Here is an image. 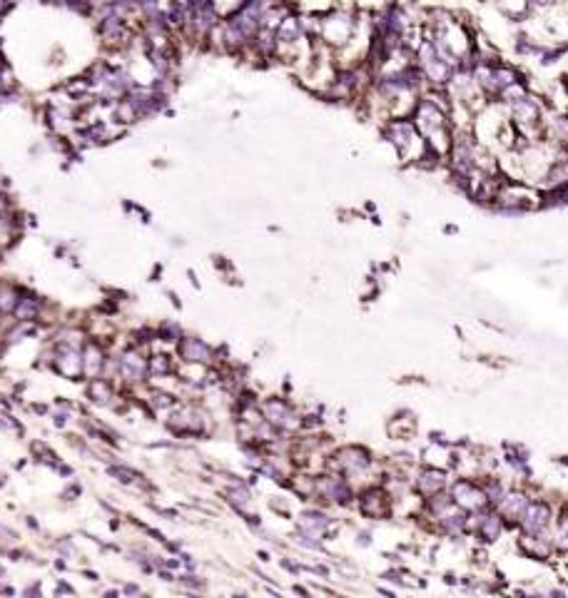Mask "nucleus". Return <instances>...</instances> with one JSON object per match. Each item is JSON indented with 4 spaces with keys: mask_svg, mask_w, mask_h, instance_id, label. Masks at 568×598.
Wrapping results in <instances>:
<instances>
[{
    "mask_svg": "<svg viewBox=\"0 0 568 598\" xmlns=\"http://www.w3.org/2000/svg\"><path fill=\"white\" fill-rule=\"evenodd\" d=\"M267 416H269V422H272V424H279V426L289 424V411H287V406H284L282 402H272V404H267Z\"/></svg>",
    "mask_w": 568,
    "mask_h": 598,
    "instance_id": "4",
    "label": "nucleus"
},
{
    "mask_svg": "<svg viewBox=\"0 0 568 598\" xmlns=\"http://www.w3.org/2000/svg\"><path fill=\"white\" fill-rule=\"evenodd\" d=\"M444 486V476L439 474V471H431V474H424V479H421V489L424 491H429V494H434L436 489H441Z\"/></svg>",
    "mask_w": 568,
    "mask_h": 598,
    "instance_id": "7",
    "label": "nucleus"
},
{
    "mask_svg": "<svg viewBox=\"0 0 568 598\" xmlns=\"http://www.w3.org/2000/svg\"><path fill=\"white\" fill-rule=\"evenodd\" d=\"M13 307H15V294L10 290H3L0 292V309L8 312V309H13Z\"/></svg>",
    "mask_w": 568,
    "mask_h": 598,
    "instance_id": "10",
    "label": "nucleus"
},
{
    "mask_svg": "<svg viewBox=\"0 0 568 598\" xmlns=\"http://www.w3.org/2000/svg\"><path fill=\"white\" fill-rule=\"evenodd\" d=\"M546 519H549V508L543 503H531L523 514V526L526 531H538L546 526Z\"/></svg>",
    "mask_w": 568,
    "mask_h": 598,
    "instance_id": "1",
    "label": "nucleus"
},
{
    "mask_svg": "<svg viewBox=\"0 0 568 598\" xmlns=\"http://www.w3.org/2000/svg\"><path fill=\"white\" fill-rule=\"evenodd\" d=\"M454 494H456V499L464 503V506H469V508H476V506H481V503H484V494H481V491H476V489L469 486L466 481L458 483Z\"/></svg>",
    "mask_w": 568,
    "mask_h": 598,
    "instance_id": "2",
    "label": "nucleus"
},
{
    "mask_svg": "<svg viewBox=\"0 0 568 598\" xmlns=\"http://www.w3.org/2000/svg\"><path fill=\"white\" fill-rule=\"evenodd\" d=\"M15 312H18L20 319H30V317H35V312H38V302L35 299H20L18 304H15Z\"/></svg>",
    "mask_w": 568,
    "mask_h": 598,
    "instance_id": "6",
    "label": "nucleus"
},
{
    "mask_svg": "<svg viewBox=\"0 0 568 598\" xmlns=\"http://www.w3.org/2000/svg\"><path fill=\"white\" fill-rule=\"evenodd\" d=\"M229 496H232V501L237 503V506H242L247 501V491H232Z\"/></svg>",
    "mask_w": 568,
    "mask_h": 598,
    "instance_id": "12",
    "label": "nucleus"
},
{
    "mask_svg": "<svg viewBox=\"0 0 568 598\" xmlns=\"http://www.w3.org/2000/svg\"><path fill=\"white\" fill-rule=\"evenodd\" d=\"M182 354L187 357L189 362H205L209 357L207 347H205L202 342H197V339H187V342L182 344Z\"/></svg>",
    "mask_w": 568,
    "mask_h": 598,
    "instance_id": "3",
    "label": "nucleus"
},
{
    "mask_svg": "<svg viewBox=\"0 0 568 598\" xmlns=\"http://www.w3.org/2000/svg\"><path fill=\"white\" fill-rule=\"evenodd\" d=\"M523 506H526V499H523V496H511V501L504 503V508H506V511H511V514L513 511H518V508H523Z\"/></svg>",
    "mask_w": 568,
    "mask_h": 598,
    "instance_id": "11",
    "label": "nucleus"
},
{
    "mask_svg": "<svg viewBox=\"0 0 568 598\" xmlns=\"http://www.w3.org/2000/svg\"><path fill=\"white\" fill-rule=\"evenodd\" d=\"M142 371H145V364H142L137 357L127 354V357L122 359V374H125V376H130V379H140V376H142Z\"/></svg>",
    "mask_w": 568,
    "mask_h": 598,
    "instance_id": "5",
    "label": "nucleus"
},
{
    "mask_svg": "<svg viewBox=\"0 0 568 598\" xmlns=\"http://www.w3.org/2000/svg\"><path fill=\"white\" fill-rule=\"evenodd\" d=\"M3 207H5V202H3V197H0V210H3Z\"/></svg>",
    "mask_w": 568,
    "mask_h": 598,
    "instance_id": "13",
    "label": "nucleus"
},
{
    "mask_svg": "<svg viewBox=\"0 0 568 598\" xmlns=\"http://www.w3.org/2000/svg\"><path fill=\"white\" fill-rule=\"evenodd\" d=\"M90 391H93L95 402H107V396H110V389L102 384V382H95V384L90 386Z\"/></svg>",
    "mask_w": 568,
    "mask_h": 598,
    "instance_id": "9",
    "label": "nucleus"
},
{
    "mask_svg": "<svg viewBox=\"0 0 568 598\" xmlns=\"http://www.w3.org/2000/svg\"><path fill=\"white\" fill-rule=\"evenodd\" d=\"M97 364H100V351H97V347H88V351H85V369L88 371H97Z\"/></svg>",
    "mask_w": 568,
    "mask_h": 598,
    "instance_id": "8",
    "label": "nucleus"
}]
</instances>
